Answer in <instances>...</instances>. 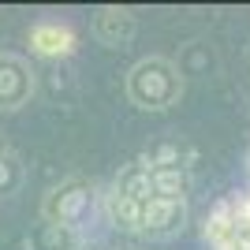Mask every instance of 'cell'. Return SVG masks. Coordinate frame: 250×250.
Returning a JSON list of instances; mask_svg holds the SVG:
<instances>
[{"instance_id": "1", "label": "cell", "mask_w": 250, "mask_h": 250, "mask_svg": "<svg viewBox=\"0 0 250 250\" xmlns=\"http://www.w3.org/2000/svg\"><path fill=\"white\" fill-rule=\"evenodd\" d=\"M202 243L206 250H250V153L243 179L206 209Z\"/></svg>"}, {"instance_id": "2", "label": "cell", "mask_w": 250, "mask_h": 250, "mask_svg": "<svg viewBox=\"0 0 250 250\" xmlns=\"http://www.w3.org/2000/svg\"><path fill=\"white\" fill-rule=\"evenodd\" d=\"M97 213H101V190H97L94 179H86V176L60 179L42 198V220L45 224L71 231L83 243H86V231H90Z\"/></svg>"}, {"instance_id": "3", "label": "cell", "mask_w": 250, "mask_h": 250, "mask_svg": "<svg viewBox=\"0 0 250 250\" xmlns=\"http://www.w3.org/2000/svg\"><path fill=\"white\" fill-rule=\"evenodd\" d=\"M127 101L142 112H165L183 97V75L168 56H142L124 79Z\"/></svg>"}, {"instance_id": "4", "label": "cell", "mask_w": 250, "mask_h": 250, "mask_svg": "<svg viewBox=\"0 0 250 250\" xmlns=\"http://www.w3.org/2000/svg\"><path fill=\"white\" fill-rule=\"evenodd\" d=\"M190 220V206L187 202H172V198H149L138 209V239L149 243H165L176 239Z\"/></svg>"}, {"instance_id": "5", "label": "cell", "mask_w": 250, "mask_h": 250, "mask_svg": "<svg viewBox=\"0 0 250 250\" xmlns=\"http://www.w3.org/2000/svg\"><path fill=\"white\" fill-rule=\"evenodd\" d=\"M34 97V71L15 52H0V112H15Z\"/></svg>"}, {"instance_id": "6", "label": "cell", "mask_w": 250, "mask_h": 250, "mask_svg": "<svg viewBox=\"0 0 250 250\" xmlns=\"http://www.w3.org/2000/svg\"><path fill=\"white\" fill-rule=\"evenodd\" d=\"M79 38L67 22H52V19H42L30 26V49L45 60H60V56H71Z\"/></svg>"}, {"instance_id": "7", "label": "cell", "mask_w": 250, "mask_h": 250, "mask_svg": "<svg viewBox=\"0 0 250 250\" xmlns=\"http://www.w3.org/2000/svg\"><path fill=\"white\" fill-rule=\"evenodd\" d=\"M135 30H138V19L127 8H101L94 15V38L101 45H108V49H124V45H131Z\"/></svg>"}, {"instance_id": "8", "label": "cell", "mask_w": 250, "mask_h": 250, "mask_svg": "<svg viewBox=\"0 0 250 250\" xmlns=\"http://www.w3.org/2000/svg\"><path fill=\"white\" fill-rule=\"evenodd\" d=\"M149 168V183H153V198H172V202H187L194 190V176L190 165H146Z\"/></svg>"}, {"instance_id": "9", "label": "cell", "mask_w": 250, "mask_h": 250, "mask_svg": "<svg viewBox=\"0 0 250 250\" xmlns=\"http://www.w3.org/2000/svg\"><path fill=\"white\" fill-rule=\"evenodd\" d=\"M108 190L124 194V198H135V202H149V198H153V183H149V168H146V161H142V157L127 161V165L112 176Z\"/></svg>"}, {"instance_id": "10", "label": "cell", "mask_w": 250, "mask_h": 250, "mask_svg": "<svg viewBox=\"0 0 250 250\" xmlns=\"http://www.w3.org/2000/svg\"><path fill=\"white\" fill-rule=\"evenodd\" d=\"M172 63L179 67L183 79H187V75H209L213 71V52H209L202 42H190V45H183L179 60H172Z\"/></svg>"}, {"instance_id": "11", "label": "cell", "mask_w": 250, "mask_h": 250, "mask_svg": "<svg viewBox=\"0 0 250 250\" xmlns=\"http://www.w3.org/2000/svg\"><path fill=\"white\" fill-rule=\"evenodd\" d=\"M19 187H22V161L11 149H4L0 153V198H11Z\"/></svg>"}, {"instance_id": "12", "label": "cell", "mask_w": 250, "mask_h": 250, "mask_svg": "<svg viewBox=\"0 0 250 250\" xmlns=\"http://www.w3.org/2000/svg\"><path fill=\"white\" fill-rule=\"evenodd\" d=\"M116 250H138V247H116Z\"/></svg>"}, {"instance_id": "13", "label": "cell", "mask_w": 250, "mask_h": 250, "mask_svg": "<svg viewBox=\"0 0 250 250\" xmlns=\"http://www.w3.org/2000/svg\"><path fill=\"white\" fill-rule=\"evenodd\" d=\"M4 149H8V146H4V138H0V153H4Z\"/></svg>"}, {"instance_id": "14", "label": "cell", "mask_w": 250, "mask_h": 250, "mask_svg": "<svg viewBox=\"0 0 250 250\" xmlns=\"http://www.w3.org/2000/svg\"><path fill=\"white\" fill-rule=\"evenodd\" d=\"M247 60H250V42H247Z\"/></svg>"}, {"instance_id": "15", "label": "cell", "mask_w": 250, "mask_h": 250, "mask_svg": "<svg viewBox=\"0 0 250 250\" xmlns=\"http://www.w3.org/2000/svg\"><path fill=\"white\" fill-rule=\"evenodd\" d=\"M79 250H90V247H79Z\"/></svg>"}, {"instance_id": "16", "label": "cell", "mask_w": 250, "mask_h": 250, "mask_svg": "<svg viewBox=\"0 0 250 250\" xmlns=\"http://www.w3.org/2000/svg\"><path fill=\"white\" fill-rule=\"evenodd\" d=\"M247 101H250V90H247Z\"/></svg>"}]
</instances>
